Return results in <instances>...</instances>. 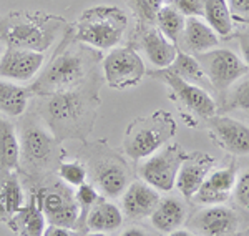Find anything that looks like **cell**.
<instances>
[{"label": "cell", "instance_id": "36", "mask_svg": "<svg viewBox=\"0 0 249 236\" xmlns=\"http://www.w3.org/2000/svg\"><path fill=\"white\" fill-rule=\"evenodd\" d=\"M80 233L73 228L57 226V225H48L43 231V236H78Z\"/></svg>", "mask_w": 249, "mask_h": 236}, {"label": "cell", "instance_id": "28", "mask_svg": "<svg viewBox=\"0 0 249 236\" xmlns=\"http://www.w3.org/2000/svg\"><path fill=\"white\" fill-rule=\"evenodd\" d=\"M232 12L228 5V0H208L206 2V18L208 25L218 35L228 37L232 32Z\"/></svg>", "mask_w": 249, "mask_h": 236}, {"label": "cell", "instance_id": "30", "mask_svg": "<svg viewBox=\"0 0 249 236\" xmlns=\"http://www.w3.org/2000/svg\"><path fill=\"white\" fill-rule=\"evenodd\" d=\"M100 193L98 190L91 185V183H83L82 186L77 188V193H75V198H77L78 203V221L75 230L78 231L80 235H87V217L90 213L91 206L95 205V201L98 200Z\"/></svg>", "mask_w": 249, "mask_h": 236}, {"label": "cell", "instance_id": "37", "mask_svg": "<svg viewBox=\"0 0 249 236\" xmlns=\"http://www.w3.org/2000/svg\"><path fill=\"white\" fill-rule=\"evenodd\" d=\"M228 5L234 14H249V0H228Z\"/></svg>", "mask_w": 249, "mask_h": 236}, {"label": "cell", "instance_id": "35", "mask_svg": "<svg viewBox=\"0 0 249 236\" xmlns=\"http://www.w3.org/2000/svg\"><path fill=\"white\" fill-rule=\"evenodd\" d=\"M231 107H239L249 113V78L241 82L231 95Z\"/></svg>", "mask_w": 249, "mask_h": 236}, {"label": "cell", "instance_id": "41", "mask_svg": "<svg viewBox=\"0 0 249 236\" xmlns=\"http://www.w3.org/2000/svg\"><path fill=\"white\" fill-rule=\"evenodd\" d=\"M239 235H249V228H248L246 231H239Z\"/></svg>", "mask_w": 249, "mask_h": 236}, {"label": "cell", "instance_id": "31", "mask_svg": "<svg viewBox=\"0 0 249 236\" xmlns=\"http://www.w3.org/2000/svg\"><path fill=\"white\" fill-rule=\"evenodd\" d=\"M58 178L70 188H78L87 183L88 171L82 160H71V162H60L57 166Z\"/></svg>", "mask_w": 249, "mask_h": 236}, {"label": "cell", "instance_id": "14", "mask_svg": "<svg viewBox=\"0 0 249 236\" xmlns=\"http://www.w3.org/2000/svg\"><path fill=\"white\" fill-rule=\"evenodd\" d=\"M208 131L213 142L231 155H249V128L230 117L208 118Z\"/></svg>", "mask_w": 249, "mask_h": 236}, {"label": "cell", "instance_id": "27", "mask_svg": "<svg viewBox=\"0 0 249 236\" xmlns=\"http://www.w3.org/2000/svg\"><path fill=\"white\" fill-rule=\"evenodd\" d=\"M166 70L171 72V73H175L176 77L183 78L184 82H190L193 85H198V87H201V89L208 90L210 93H211V90H214L211 85V82L208 80L206 73L203 72L201 65H199L198 58L191 57V55L184 54V52L178 50V54H176L173 63Z\"/></svg>", "mask_w": 249, "mask_h": 236}, {"label": "cell", "instance_id": "7", "mask_svg": "<svg viewBox=\"0 0 249 236\" xmlns=\"http://www.w3.org/2000/svg\"><path fill=\"white\" fill-rule=\"evenodd\" d=\"M88 177L102 197L118 198L130 185V170L120 155L110 148H91L85 162Z\"/></svg>", "mask_w": 249, "mask_h": 236}, {"label": "cell", "instance_id": "24", "mask_svg": "<svg viewBox=\"0 0 249 236\" xmlns=\"http://www.w3.org/2000/svg\"><path fill=\"white\" fill-rule=\"evenodd\" d=\"M183 35L190 50L196 55L216 49L219 43L218 34L198 17H186Z\"/></svg>", "mask_w": 249, "mask_h": 236}, {"label": "cell", "instance_id": "3", "mask_svg": "<svg viewBox=\"0 0 249 236\" xmlns=\"http://www.w3.org/2000/svg\"><path fill=\"white\" fill-rule=\"evenodd\" d=\"M93 52L83 47H63L29 89L34 95H50L75 90L88 82L93 67Z\"/></svg>", "mask_w": 249, "mask_h": 236}, {"label": "cell", "instance_id": "12", "mask_svg": "<svg viewBox=\"0 0 249 236\" xmlns=\"http://www.w3.org/2000/svg\"><path fill=\"white\" fill-rule=\"evenodd\" d=\"M37 200L48 225L75 230L78 221V203L65 183H58L55 188H42L37 195Z\"/></svg>", "mask_w": 249, "mask_h": 236}, {"label": "cell", "instance_id": "21", "mask_svg": "<svg viewBox=\"0 0 249 236\" xmlns=\"http://www.w3.org/2000/svg\"><path fill=\"white\" fill-rule=\"evenodd\" d=\"M186 205L178 198H161L156 205L153 213L150 215L151 225H153L160 233L171 235L175 230L181 228L186 221Z\"/></svg>", "mask_w": 249, "mask_h": 236}, {"label": "cell", "instance_id": "26", "mask_svg": "<svg viewBox=\"0 0 249 236\" xmlns=\"http://www.w3.org/2000/svg\"><path fill=\"white\" fill-rule=\"evenodd\" d=\"M25 205L23 188L18 180V175L10 173L0 183V221L9 223Z\"/></svg>", "mask_w": 249, "mask_h": 236}, {"label": "cell", "instance_id": "42", "mask_svg": "<svg viewBox=\"0 0 249 236\" xmlns=\"http://www.w3.org/2000/svg\"><path fill=\"white\" fill-rule=\"evenodd\" d=\"M171 2H173V0H171Z\"/></svg>", "mask_w": 249, "mask_h": 236}, {"label": "cell", "instance_id": "9", "mask_svg": "<svg viewBox=\"0 0 249 236\" xmlns=\"http://www.w3.org/2000/svg\"><path fill=\"white\" fill-rule=\"evenodd\" d=\"M103 75L110 89L124 90L138 85L146 75V69L135 49L115 47L103 58Z\"/></svg>", "mask_w": 249, "mask_h": 236}, {"label": "cell", "instance_id": "29", "mask_svg": "<svg viewBox=\"0 0 249 236\" xmlns=\"http://www.w3.org/2000/svg\"><path fill=\"white\" fill-rule=\"evenodd\" d=\"M184 22H186V17L173 3H170V5H163L160 9L155 23L164 37L176 43L184 32Z\"/></svg>", "mask_w": 249, "mask_h": 236}, {"label": "cell", "instance_id": "13", "mask_svg": "<svg viewBox=\"0 0 249 236\" xmlns=\"http://www.w3.org/2000/svg\"><path fill=\"white\" fill-rule=\"evenodd\" d=\"M43 52L7 47L0 57V78L15 83H29L43 69Z\"/></svg>", "mask_w": 249, "mask_h": 236}, {"label": "cell", "instance_id": "18", "mask_svg": "<svg viewBox=\"0 0 249 236\" xmlns=\"http://www.w3.org/2000/svg\"><path fill=\"white\" fill-rule=\"evenodd\" d=\"M236 183V166L231 163L230 166L216 170L204 178L203 185L193 195V201L199 205H223L231 197Z\"/></svg>", "mask_w": 249, "mask_h": 236}, {"label": "cell", "instance_id": "22", "mask_svg": "<svg viewBox=\"0 0 249 236\" xmlns=\"http://www.w3.org/2000/svg\"><path fill=\"white\" fill-rule=\"evenodd\" d=\"M142 47L151 65L156 69H168L173 63L178 49L176 43L168 40L158 29H148L142 37Z\"/></svg>", "mask_w": 249, "mask_h": 236}, {"label": "cell", "instance_id": "1", "mask_svg": "<svg viewBox=\"0 0 249 236\" xmlns=\"http://www.w3.org/2000/svg\"><path fill=\"white\" fill-rule=\"evenodd\" d=\"M96 91L98 89L93 90V85L87 82L75 90L35 95L37 115L58 142L85 140L93 130L100 105Z\"/></svg>", "mask_w": 249, "mask_h": 236}, {"label": "cell", "instance_id": "2", "mask_svg": "<svg viewBox=\"0 0 249 236\" xmlns=\"http://www.w3.org/2000/svg\"><path fill=\"white\" fill-rule=\"evenodd\" d=\"M65 20L40 12H10L0 18V42L5 47L45 52L55 42Z\"/></svg>", "mask_w": 249, "mask_h": 236}, {"label": "cell", "instance_id": "10", "mask_svg": "<svg viewBox=\"0 0 249 236\" xmlns=\"http://www.w3.org/2000/svg\"><path fill=\"white\" fill-rule=\"evenodd\" d=\"M198 62L213 89L224 91L234 82L248 73L246 63L241 60L234 52L226 49H213L204 54H198Z\"/></svg>", "mask_w": 249, "mask_h": 236}, {"label": "cell", "instance_id": "16", "mask_svg": "<svg viewBox=\"0 0 249 236\" xmlns=\"http://www.w3.org/2000/svg\"><path fill=\"white\" fill-rule=\"evenodd\" d=\"M160 191L150 186L143 180L130 183L122 193V211L128 219L150 218L156 205L160 203Z\"/></svg>", "mask_w": 249, "mask_h": 236}, {"label": "cell", "instance_id": "8", "mask_svg": "<svg viewBox=\"0 0 249 236\" xmlns=\"http://www.w3.org/2000/svg\"><path fill=\"white\" fill-rule=\"evenodd\" d=\"M186 155L181 145L166 143L153 155L144 158V162L138 166V177L158 191H171Z\"/></svg>", "mask_w": 249, "mask_h": 236}, {"label": "cell", "instance_id": "39", "mask_svg": "<svg viewBox=\"0 0 249 236\" xmlns=\"http://www.w3.org/2000/svg\"><path fill=\"white\" fill-rule=\"evenodd\" d=\"M123 236H146L148 233L143 230H138V228H131V230H126L122 233Z\"/></svg>", "mask_w": 249, "mask_h": 236}, {"label": "cell", "instance_id": "38", "mask_svg": "<svg viewBox=\"0 0 249 236\" xmlns=\"http://www.w3.org/2000/svg\"><path fill=\"white\" fill-rule=\"evenodd\" d=\"M239 47H241L244 63H246V67L249 69V37H239Z\"/></svg>", "mask_w": 249, "mask_h": 236}, {"label": "cell", "instance_id": "33", "mask_svg": "<svg viewBox=\"0 0 249 236\" xmlns=\"http://www.w3.org/2000/svg\"><path fill=\"white\" fill-rule=\"evenodd\" d=\"M208 0H173V5L176 7L184 17H198L204 18Z\"/></svg>", "mask_w": 249, "mask_h": 236}, {"label": "cell", "instance_id": "25", "mask_svg": "<svg viewBox=\"0 0 249 236\" xmlns=\"http://www.w3.org/2000/svg\"><path fill=\"white\" fill-rule=\"evenodd\" d=\"M45 221H47V218L38 205L37 195H32L29 205L22 206V210L9 221V226H10V230H15V231L22 230V235L42 236L47 228Z\"/></svg>", "mask_w": 249, "mask_h": 236}, {"label": "cell", "instance_id": "15", "mask_svg": "<svg viewBox=\"0 0 249 236\" xmlns=\"http://www.w3.org/2000/svg\"><path fill=\"white\" fill-rule=\"evenodd\" d=\"M214 162V157H211L206 151L188 153L179 166L178 175H176L175 188L184 198H193V195L203 185L204 178L211 173Z\"/></svg>", "mask_w": 249, "mask_h": 236}, {"label": "cell", "instance_id": "6", "mask_svg": "<svg viewBox=\"0 0 249 236\" xmlns=\"http://www.w3.org/2000/svg\"><path fill=\"white\" fill-rule=\"evenodd\" d=\"M20 143V162L25 165V170L32 175H40L57 162L58 140L53 137L45 123L38 120H22L18 128Z\"/></svg>", "mask_w": 249, "mask_h": 236}, {"label": "cell", "instance_id": "20", "mask_svg": "<svg viewBox=\"0 0 249 236\" xmlns=\"http://www.w3.org/2000/svg\"><path fill=\"white\" fill-rule=\"evenodd\" d=\"M20 165V143L15 127L0 113V183Z\"/></svg>", "mask_w": 249, "mask_h": 236}, {"label": "cell", "instance_id": "23", "mask_svg": "<svg viewBox=\"0 0 249 236\" xmlns=\"http://www.w3.org/2000/svg\"><path fill=\"white\" fill-rule=\"evenodd\" d=\"M32 90L20 83L0 78V113L5 117H22L29 107Z\"/></svg>", "mask_w": 249, "mask_h": 236}, {"label": "cell", "instance_id": "19", "mask_svg": "<svg viewBox=\"0 0 249 236\" xmlns=\"http://www.w3.org/2000/svg\"><path fill=\"white\" fill-rule=\"evenodd\" d=\"M123 225V211L100 195L87 217V235H110Z\"/></svg>", "mask_w": 249, "mask_h": 236}, {"label": "cell", "instance_id": "34", "mask_svg": "<svg viewBox=\"0 0 249 236\" xmlns=\"http://www.w3.org/2000/svg\"><path fill=\"white\" fill-rule=\"evenodd\" d=\"M234 198L238 205L249 210V170L243 171L239 177H236L234 183Z\"/></svg>", "mask_w": 249, "mask_h": 236}, {"label": "cell", "instance_id": "32", "mask_svg": "<svg viewBox=\"0 0 249 236\" xmlns=\"http://www.w3.org/2000/svg\"><path fill=\"white\" fill-rule=\"evenodd\" d=\"M126 2L143 23H155L160 9L164 5V0H126Z\"/></svg>", "mask_w": 249, "mask_h": 236}, {"label": "cell", "instance_id": "4", "mask_svg": "<svg viewBox=\"0 0 249 236\" xmlns=\"http://www.w3.org/2000/svg\"><path fill=\"white\" fill-rule=\"evenodd\" d=\"M176 120L166 110H156L146 117L136 118L124 131L122 143L123 153L135 162L144 160L170 143V140L176 135Z\"/></svg>", "mask_w": 249, "mask_h": 236}, {"label": "cell", "instance_id": "11", "mask_svg": "<svg viewBox=\"0 0 249 236\" xmlns=\"http://www.w3.org/2000/svg\"><path fill=\"white\" fill-rule=\"evenodd\" d=\"M151 75L163 78V82L170 89L171 100L178 102L183 109H186L191 113H196L201 118H210L216 115V102L213 100L208 90L198 85H193L190 82H184L183 78L176 77L175 73L168 72L166 69H160L156 73Z\"/></svg>", "mask_w": 249, "mask_h": 236}, {"label": "cell", "instance_id": "17", "mask_svg": "<svg viewBox=\"0 0 249 236\" xmlns=\"http://www.w3.org/2000/svg\"><path fill=\"white\" fill-rule=\"evenodd\" d=\"M191 228L198 233L208 236H228L234 235L239 228V217L236 211L223 205H208L191 219Z\"/></svg>", "mask_w": 249, "mask_h": 236}, {"label": "cell", "instance_id": "40", "mask_svg": "<svg viewBox=\"0 0 249 236\" xmlns=\"http://www.w3.org/2000/svg\"><path fill=\"white\" fill-rule=\"evenodd\" d=\"M171 235L173 236H193V235H196V233H193V231H190V230H175Z\"/></svg>", "mask_w": 249, "mask_h": 236}, {"label": "cell", "instance_id": "5", "mask_svg": "<svg viewBox=\"0 0 249 236\" xmlns=\"http://www.w3.org/2000/svg\"><path fill=\"white\" fill-rule=\"evenodd\" d=\"M128 29V15L115 5H95L80 15L75 40L98 50L118 47Z\"/></svg>", "mask_w": 249, "mask_h": 236}]
</instances>
